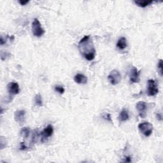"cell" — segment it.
Masks as SVG:
<instances>
[{"mask_svg": "<svg viewBox=\"0 0 163 163\" xmlns=\"http://www.w3.org/2000/svg\"><path fill=\"white\" fill-rule=\"evenodd\" d=\"M30 132H31V130L29 128H24L21 129V135L23 138H28L30 135Z\"/></svg>", "mask_w": 163, "mask_h": 163, "instance_id": "15", "label": "cell"}, {"mask_svg": "<svg viewBox=\"0 0 163 163\" xmlns=\"http://www.w3.org/2000/svg\"><path fill=\"white\" fill-rule=\"evenodd\" d=\"M153 3H154V1H152V0H148V1H147V0H145V1H135V4L141 8L147 7V6L151 5Z\"/></svg>", "mask_w": 163, "mask_h": 163, "instance_id": "14", "label": "cell"}, {"mask_svg": "<svg viewBox=\"0 0 163 163\" xmlns=\"http://www.w3.org/2000/svg\"><path fill=\"white\" fill-rule=\"evenodd\" d=\"M147 92L148 96H155L158 94L159 89L157 82L154 80L151 79L147 81Z\"/></svg>", "mask_w": 163, "mask_h": 163, "instance_id": "4", "label": "cell"}, {"mask_svg": "<svg viewBox=\"0 0 163 163\" xmlns=\"http://www.w3.org/2000/svg\"><path fill=\"white\" fill-rule=\"evenodd\" d=\"M35 102L36 106H43V99L42 95L38 94L35 96Z\"/></svg>", "mask_w": 163, "mask_h": 163, "instance_id": "16", "label": "cell"}, {"mask_svg": "<svg viewBox=\"0 0 163 163\" xmlns=\"http://www.w3.org/2000/svg\"><path fill=\"white\" fill-rule=\"evenodd\" d=\"M156 117H157V119L159 121H162V115L160 114H156Z\"/></svg>", "mask_w": 163, "mask_h": 163, "instance_id": "23", "label": "cell"}, {"mask_svg": "<svg viewBox=\"0 0 163 163\" xmlns=\"http://www.w3.org/2000/svg\"><path fill=\"white\" fill-rule=\"evenodd\" d=\"M136 108L138 112L139 117L141 118H145L147 116V104L144 101H139L136 105Z\"/></svg>", "mask_w": 163, "mask_h": 163, "instance_id": "6", "label": "cell"}, {"mask_svg": "<svg viewBox=\"0 0 163 163\" xmlns=\"http://www.w3.org/2000/svg\"><path fill=\"white\" fill-rule=\"evenodd\" d=\"M124 162H131V157H129V156H128V157H126Z\"/></svg>", "mask_w": 163, "mask_h": 163, "instance_id": "24", "label": "cell"}, {"mask_svg": "<svg viewBox=\"0 0 163 163\" xmlns=\"http://www.w3.org/2000/svg\"><path fill=\"white\" fill-rule=\"evenodd\" d=\"M7 90L10 94H18L20 92L19 85L16 82H10L7 85Z\"/></svg>", "mask_w": 163, "mask_h": 163, "instance_id": "8", "label": "cell"}, {"mask_svg": "<svg viewBox=\"0 0 163 163\" xmlns=\"http://www.w3.org/2000/svg\"><path fill=\"white\" fill-rule=\"evenodd\" d=\"M103 117L106 121H109L110 122H112V117H111V115L108 113H106V114H104L103 116Z\"/></svg>", "mask_w": 163, "mask_h": 163, "instance_id": "19", "label": "cell"}, {"mask_svg": "<svg viewBox=\"0 0 163 163\" xmlns=\"http://www.w3.org/2000/svg\"><path fill=\"white\" fill-rule=\"evenodd\" d=\"M127 40H126V38L124 37H121L117 43V47L119 50H124L127 47Z\"/></svg>", "mask_w": 163, "mask_h": 163, "instance_id": "13", "label": "cell"}, {"mask_svg": "<svg viewBox=\"0 0 163 163\" xmlns=\"http://www.w3.org/2000/svg\"><path fill=\"white\" fill-rule=\"evenodd\" d=\"M74 80L78 84H86L87 83V78L84 75L78 74L75 75Z\"/></svg>", "mask_w": 163, "mask_h": 163, "instance_id": "11", "label": "cell"}, {"mask_svg": "<svg viewBox=\"0 0 163 163\" xmlns=\"http://www.w3.org/2000/svg\"><path fill=\"white\" fill-rule=\"evenodd\" d=\"M26 112L24 110H17L15 112V121L19 124H22L24 122Z\"/></svg>", "mask_w": 163, "mask_h": 163, "instance_id": "10", "label": "cell"}, {"mask_svg": "<svg viewBox=\"0 0 163 163\" xmlns=\"http://www.w3.org/2000/svg\"><path fill=\"white\" fill-rule=\"evenodd\" d=\"M108 79L112 85H116L121 82L122 76L118 70H117V69H113L108 75Z\"/></svg>", "mask_w": 163, "mask_h": 163, "instance_id": "5", "label": "cell"}, {"mask_svg": "<svg viewBox=\"0 0 163 163\" xmlns=\"http://www.w3.org/2000/svg\"><path fill=\"white\" fill-rule=\"evenodd\" d=\"M55 91L56 92H58L59 94H62L63 93L65 92V89H64V87H62V86H59V85H56L55 86Z\"/></svg>", "mask_w": 163, "mask_h": 163, "instance_id": "18", "label": "cell"}, {"mask_svg": "<svg viewBox=\"0 0 163 163\" xmlns=\"http://www.w3.org/2000/svg\"><path fill=\"white\" fill-rule=\"evenodd\" d=\"M139 73L140 72L138 71L137 68L135 66H132L129 72V79H130L131 83L135 84V83H138L139 82Z\"/></svg>", "mask_w": 163, "mask_h": 163, "instance_id": "7", "label": "cell"}, {"mask_svg": "<svg viewBox=\"0 0 163 163\" xmlns=\"http://www.w3.org/2000/svg\"><path fill=\"white\" fill-rule=\"evenodd\" d=\"M0 145H1V149H3L5 147H6V145H4V143H6V141H5V138H4V137H3V136H1V141H0Z\"/></svg>", "mask_w": 163, "mask_h": 163, "instance_id": "20", "label": "cell"}, {"mask_svg": "<svg viewBox=\"0 0 163 163\" xmlns=\"http://www.w3.org/2000/svg\"><path fill=\"white\" fill-rule=\"evenodd\" d=\"M27 148L28 147H26V145L24 144V143L21 142V144H20V150H21V151H26Z\"/></svg>", "mask_w": 163, "mask_h": 163, "instance_id": "21", "label": "cell"}, {"mask_svg": "<svg viewBox=\"0 0 163 163\" xmlns=\"http://www.w3.org/2000/svg\"><path fill=\"white\" fill-rule=\"evenodd\" d=\"M18 3L22 6H25L29 3V1H19Z\"/></svg>", "mask_w": 163, "mask_h": 163, "instance_id": "22", "label": "cell"}, {"mask_svg": "<svg viewBox=\"0 0 163 163\" xmlns=\"http://www.w3.org/2000/svg\"><path fill=\"white\" fill-rule=\"evenodd\" d=\"M138 129L141 133L146 137H149L152 133L154 127L153 125L148 122H144L140 123L138 125Z\"/></svg>", "mask_w": 163, "mask_h": 163, "instance_id": "3", "label": "cell"}, {"mask_svg": "<svg viewBox=\"0 0 163 163\" xmlns=\"http://www.w3.org/2000/svg\"><path fill=\"white\" fill-rule=\"evenodd\" d=\"M53 132H54V128H53V126L51 124L48 125L42 132L41 135L42 137V139H46L50 137H51L53 135Z\"/></svg>", "mask_w": 163, "mask_h": 163, "instance_id": "9", "label": "cell"}, {"mask_svg": "<svg viewBox=\"0 0 163 163\" xmlns=\"http://www.w3.org/2000/svg\"><path fill=\"white\" fill-rule=\"evenodd\" d=\"M157 70L158 73L161 76L163 75V64H162V60L160 59L159 61L157 64Z\"/></svg>", "mask_w": 163, "mask_h": 163, "instance_id": "17", "label": "cell"}, {"mask_svg": "<svg viewBox=\"0 0 163 163\" xmlns=\"http://www.w3.org/2000/svg\"><path fill=\"white\" fill-rule=\"evenodd\" d=\"M78 50L80 54L87 61H92L95 58L96 49L90 35H86L78 43Z\"/></svg>", "mask_w": 163, "mask_h": 163, "instance_id": "1", "label": "cell"}, {"mask_svg": "<svg viewBox=\"0 0 163 163\" xmlns=\"http://www.w3.org/2000/svg\"><path fill=\"white\" fill-rule=\"evenodd\" d=\"M32 31L36 37H41L44 35L45 31L42 28L40 22L38 19H35L32 22Z\"/></svg>", "mask_w": 163, "mask_h": 163, "instance_id": "2", "label": "cell"}, {"mask_svg": "<svg viewBox=\"0 0 163 163\" xmlns=\"http://www.w3.org/2000/svg\"><path fill=\"white\" fill-rule=\"evenodd\" d=\"M129 115L128 110H126V109H123L119 115V120L121 122H125L127 121L129 119Z\"/></svg>", "mask_w": 163, "mask_h": 163, "instance_id": "12", "label": "cell"}]
</instances>
